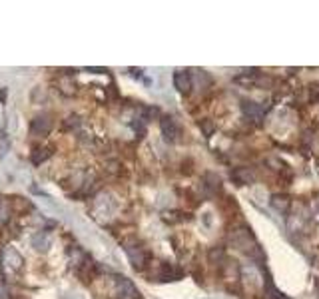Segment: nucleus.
Returning <instances> with one entry per match:
<instances>
[{
  "label": "nucleus",
  "mask_w": 319,
  "mask_h": 299,
  "mask_svg": "<svg viewBox=\"0 0 319 299\" xmlns=\"http://www.w3.org/2000/svg\"><path fill=\"white\" fill-rule=\"evenodd\" d=\"M50 130H52V114H48V112H42V114L34 116V120L30 122V136H34V138L48 136Z\"/></svg>",
  "instance_id": "nucleus-1"
},
{
  "label": "nucleus",
  "mask_w": 319,
  "mask_h": 299,
  "mask_svg": "<svg viewBox=\"0 0 319 299\" xmlns=\"http://www.w3.org/2000/svg\"><path fill=\"white\" fill-rule=\"evenodd\" d=\"M24 266V259L20 255V251L14 249V248H4L2 251V267L4 271L8 273H16V271H20Z\"/></svg>",
  "instance_id": "nucleus-2"
},
{
  "label": "nucleus",
  "mask_w": 319,
  "mask_h": 299,
  "mask_svg": "<svg viewBox=\"0 0 319 299\" xmlns=\"http://www.w3.org/2000/svg\"><path fill=\"white\" fill-rule=\"evenodd\" d=\"M114 287H116V291H118L120 295H124V297H134V299L140 297V291L136 289V285L130 282V279L122 277V275L114 277Z\"/></svg>",
  "instance_id": "nucleus-3"
},
{
  "label": "nucleus",
  "mask_w": 319,
  "mask_h": 299,
  "mask_svg": "<svg viewBox=\"0 0 319 299\" xmlns=\"http://www.w3.org/2000/svg\"><path fill=\"white\" fill-rule=\"evenodd\" d=\"M114 208H116V201H114V198H112L108 192L98 194L96 201H94V210H96L98 214H102V216L112 214V212H114Z\"/></svg>",
  "instance_id": "nucleus-4"
},
{
  "label": "nucleus",
  "mask_w": 319,
  "mask_h": 299,
  "mask_svg": "<svg viewBox=\"0 0 319 299\" xmlns=\"http://www.w3.org/2000/svg\"><path fill=\"white\" fill-rule=\"evenodd\" d=\"M162 134H164V138H166L168 142L178 140V136H180V126L176 124L174 118H170V116L162 118Z\"/></svg>",
  "instance_id": "nucleus-5"
},
{
  "label": "nucleus",
  "mask_w": 319,
  "mask_h": 299,
  "mask_svg": "<svg viewBox=\"0 0 319 299\" xmlns=\"http://www.w3.org/2000/svg\"><path fill=\"white\" fill-rule=\"evenodd\" d=\"M124 249H126L130 261H132V266L138 267V269H142L144 264H146V253H144V249H142V248H132V246H126Z\"/></svg>",
  "instance_id": "nucleus-6"
},
{
  "label": "nucleus",
  "mask_w": 319,
  "mask_h": 299,
  "mask_svg": "<svg viewBox=\"0 0 319 299\" xmlns=\"http://www.w3.org/2000/svg\"><path fill=\"white\" fill-rule=\"evenodd\" d=\"M52 246V235L48 232H38L32 237V248L38 249V251H48V248Z\"/></svg>",
  "instance_id": "nucleus-7"
},
{
  "label": "nucleus",
  "mask_w": 319,
  "mask_h": 299,
  "mask_svg": "<svg viewBox=\"0 0 319 299\" xmlns=\"http://www.w3.org/2000/svg\"><path fill=\"white\" fill-rule=\"evenodd\" d=\"M174 86L182 92V94H187L192 88V78H190V74L187 72H176L174 74Z\"/></svg>",
  "instance_id": "nucleus-8"
},
{
  "label": "nucleus",
  "mask_w": 319,
  "mask_h": 299,
  "mask_svg": "<svg viewBox=\"0 0 319 299\" xmlns=\"http://www.w3.org/2000/svg\"><path fill=\"white\" fill-rule=\"evenodd\" d=\"M50 156H52V150H50V148H36L34 152H32V158H30V160H32L34 166H40V164L46 162Z\"/></svg>",
  "instance_id": "nucleus-9"
},
{
  "label": "nucleus",
  "mask_w": 319,
  "mask_h": 299,
  "mask_svg": "<svg viewBox=\"0 0 319 299\" xmlns=\"http://www.w3.org/2000/svg\"><path fill=\"white\" fill-rule=\"evenodd\" d=\"M10 216H12V203L0 196V223H8Z\"/></svg>",
  "instance_id": "nucleus-10"
},
{
  "label": "nucleus",
  "mask_w": 319,
  "mask_h": 299,
  "mask_svg": "<svg viewBox=\"0 0 319 299\" xmlns=\"http://www.w3.org/2000/svg\"><path fill=\"white\" fill-rule=\"evenodd\" d=\"M58 86H60V90L64 92V94H68V96H74L76 94V82L74 80H68V78H62L60 82H58Z\"/></svg>",
  "instance_id": "nucleus-11"
},
{
  "label": "nucleus",
  "mask_w": 319,
  "mask_h": 299,
  "mask_svg": "<svg viewBox=\"0 0 319 299\" xmlns=\"http://www.w3.org/2000/svg\"><path fill=\"white\" fill-rule=\"evenodd\" d=\"M243 110H246V114H250L252 118H261V114H264V110H261L255 102H246L243 104Z\"/></svg>",
  "instance_id": "nucleus-12"
},
{
  "label": "nucleus",
  "mask_w": 319,
  "mask_h": 299,
  "mask_svg": "<svg viewBox=\"0 0 319 299\" xmlns=\"http://www.w3.org/2000/svg\"><path fill=\"white\" fill-rule=\"evenodd\" d=\"M16 201H14V205H12V210L16 208V210H20V212H28V210H32V203L30 201H26L24 198H14Z\"/></svg>",
  "instance_id": "nucleus-13"
},
{
  "label": "nucleus",
  "mask_w": 319,
  "mask_h": 299,
  "mask_svg": "<svg viewBox=\"0 0 319 299\" xmlns=\"http://www.w3.org/2000/svg\"><path fill=\"white\" fill-rule=\"evenodd\" d=\"M82 122H80V118L78 116H70V118H66V128H76V126H80Z\"/></svg>",
  "instance_id": "nucleus-14"
},
{
  "label": "nucleus",
  "mask_w": 319,
  "mask_h": 299,
  "mask_svg": "<svg viewBox=\"0 0 319 299\" xmlns=\"http://www.w3.org/2000/svg\"><path fill=\"white\" fill-rule=\"evenodd\" d=\"M0 299H8V289L4 287V283H0Z\"/></svg>",
  "instance_id": "nucleus-15"
},
{
  "label": "nucleus",
  "mask_w": 319,
  "mask_h": 299,
  "mask_svg": "<svg viewBox=\"0 0 319 299\" xmlns=\"http://www.w3.org/2000/svg\"><path fill=\"white\" fill-rule=\"evenodd\" d=\"M62 299H84L82 295H78V293H68V295H64Z\"/></svg>",
  "instance_id": "nucleus-16"
},
{
  "label": "nucleus",
  "mask_w": 319,
  "mask_h": 299,
  "mask_svg": "<svg viewBox=\"0 0 319 299\" xmlns=\"http://www.w3.org/2000/svg\"><path fill=\"white\" fill-rule=\"evenodd\" d=\"M6 98V90H0V100H4Z\"/></svg>",
  "instance_id": "nucleus-17"
},
{
  "label": "nucleus",
  "mask_w": 319,
  "mask_h": 299,
  "mask_svg": "<svg viewBox=\"0 0 319 299\" xmlns=\"http://www.w3.org/2000/svg\"><path fill=\"white\" fill-rule=\"evenodd\" d=\"M279 299H287V297H284V295H279Z\"/></svg>",
  "instance_id": "nucleus-18"
}]
</instances>
